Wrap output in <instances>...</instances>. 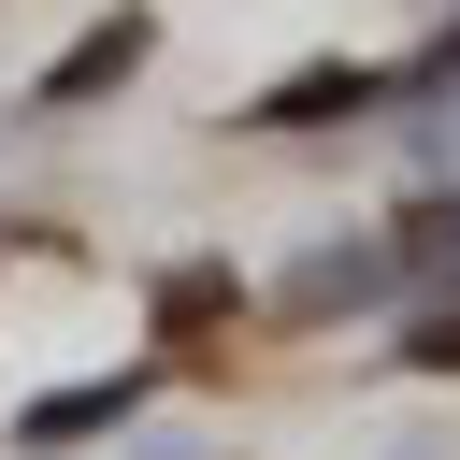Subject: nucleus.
Wrapping results in <instances>:
<instances>
[{
  "instance_id": "nucleus-3",
  "label": "nucleus",
  "mask_w": 460,
  "mask_h": 460,
  "mask_svg": "<svg viewBox=\"0 0 460 460\" xmlns=\"http://www.w3.org/2000/svg\"><path fill=\"white\" fill-rule=\"evenodd\" d=\"M417 374H460V316H417V345H402Z\"/></svg>"
},
{
  "instance_id": "nucleus-4",
  "label": "nucleus",
  "mask_w": 460,
  "mask_h": 460,
  "mask_svg": "<svg viewBox=\"0 0 460 460\" xmlns=\"http://www.w3.org/2000/svg\"><path fill=\"white\" fill-rule=\"evenodd\" d=\"M417 259H460V201H431V216H417Z\"/></svg>"
},
{
  "instance_id": "nucleus-2",
  "label": "nucleus",
  "mask_w": 460,
  "mask_h": 460,
  "mask_svg": "<svg viewBox=\"0 0 460 460\" xmlns=\"http://www.w3.org/2000/svg\"><path fill=\"white\" fill-rule=\"evenodd\" d=\"M129 417V374L115 388H58V402H29V446H72V431H115Z\"/></svg>"
},
{
  "instance_id": "nucleus-1",
  "label": "nucleus",
  "mask_w": 460,
  "mask_h": 460,
  "mask_svg": "<svg viewBox=\"0 0 460 460\" xmlns=\"http://www.w3.org/2000/svg\"><path fill=\"white\" fill-rule=\"evenodd\" d=\"M129 58H144V14H115V29H86V43H72L58 72H43V101H86V86H115Z\"/></svg>"
}]
</instances>
